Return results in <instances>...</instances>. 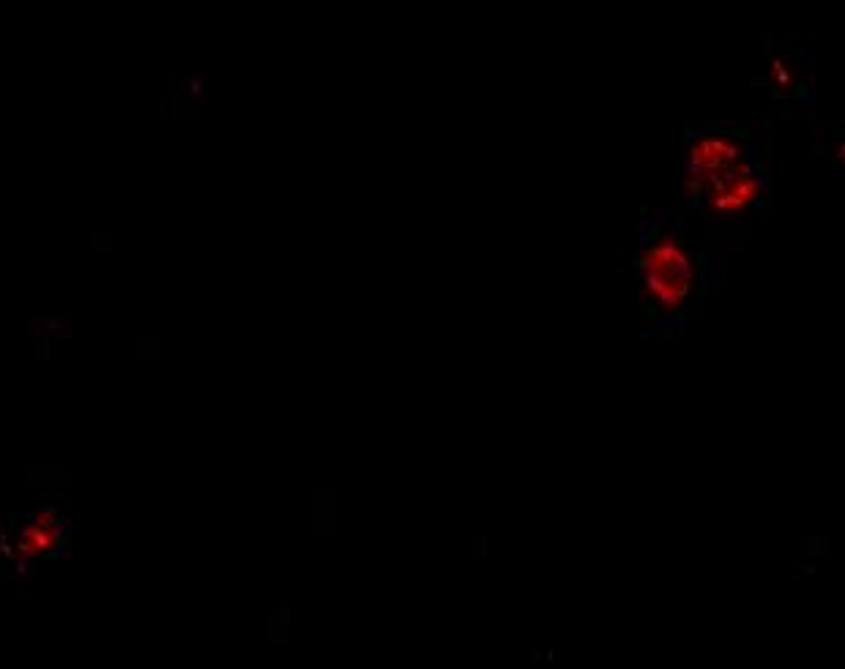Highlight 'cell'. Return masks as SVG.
Listing matches in <instances>:
<instances>
[{
  "mask_svg": "<svg viewBox=\"0 0 845 669\" xmlns=\"http://www.w3.org/2000/svg\"><path fill=\"white\" fill-rule=\"evenodd\" d=\"M640 293L656 315L685 309L696 290L698 268L681 233L660 228L649 235L638 255Z\"/></svg>",
  "mask_w": 845,
  "mask_h": 669,
  "instance_id": "6da1fadb",
  "label": "cell"
},
{
  "mask_svg": "<svg viewBox=\"0 0 845 669\" xmlns=\"http://www.w3.org/2000/svg\"><path fill=\"white\" fill-rule=\"evenodd\" d=\"M750 170L747 148L739 137L728 132L701 134L687 154V186H690L692 203L701 205L703 199Z\"/></svg>",
  "mask_w": 845,
  "mask_h": 669,
  "instance_id": "7a4b0ae2",
  "label": "cell"
},
{
  "mask_svg": "<svg viewBox=\"0 0 845 669\" xmlns=\"http://www.w3.org/2000/svg\"><path fill=\"white\" fill-rule=\"evenodd\" d=\"M56 544H58V525L50 514L47 516L39 514L34 522H28L25 531L20 533L17 538V549L23 555H31V558L50 552Z\"/></svg>",
  "mask_w": 845,
  "mask_h": 669,
  "instance_id": "3957f363",
  "label": "cell"
}]
</instances>
